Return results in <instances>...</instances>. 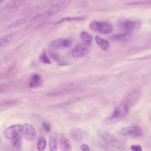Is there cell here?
I'll return each instance as SVG.
<instances>
[{
  "label": "cell",
  "mask_w": 151,
  "mask_h": 151,
  "mask_svg": "<svg viewBox=\"0 0 151 151\" xmlns=\"http://www.w3.org/2000/svg\"><path fill=\"white\" fill-rule=\"evenodd\" d=\"M18 33L17 31L13 32L1 38L0 40V47H4L8 45Z\"/></svg>",
  "instance_id": "5bb4252c"
},
{
  "label": "cell",
  "mask_w": 151,
  "mask_h": 151,
  "mask_svg": "<svg viewBox=\"0 0 151 151\" xmlns=\"http://www.w3.org/2000/svg\"><path fill=\"white\" fill-rule=\"evenodd\" d=\"M19 103L18 100L15 99H6L0 101V106L2 107H9L17 105Z\"/></svg>",
  "instance_id": "ffe728a7"
},
{
  "label": "cell",
  "mask_w": 151,
  "mask_h": 151,
  "mask_svg": "<svg viewBox=\"0 0 151 151\" xmlns=\"http://www.w3.org/2000/svg\"><path fill=\"white\" fill-rule=\"evenodd\" d=\"M85 19V18L83 17H66L62 18L59 21L56 22L55 24H59L65 21H82Z\"/></svg>",
  "instance_id": "cb8c5ba5"
},
{
  "label": "cell",
  "mask_w": 151,
  "mask_h": 151,
  "mask_svg": "<svg viewBox=\"0 0 151 151\" xmlns=\"http://www.w3.org/2000/svg\"><path fill=\"white\" fill-rule=\"evenodd\" d=\"M58 144L61 151H70L72 146L70 141L63 134H59L58 137Z\"/></svg>",
  "instance_id": "8fae6325"
},
{
  "label": "cell",
  "mask_w": 151,
  "mask_h": 151,
  "mask_svg": "<svg viewBox=\"0 0 151 151\" xmlns=\"http://www.w3.org/2000/svg\"><path fill=\"white\" fill-rule=\"evenodd\" d=\"M88 47L81 43L77 44L72 51V56L74 58H79L86 55L89 52Z\"/></svg>",
  "instance_id": "30bf717a"
},
{
  "label": "cell",
  "mask_w": 151,
  "mask_h": 151,
  "mask_svg": "<svg viewBox=\"0 0 151 151\" xmlns=\"http://www.w3.org/2000/svg\"><path fill=\"white\" fill-rule=\"evenodd\" d=\"M11 143L14 149L18 150L21 149L22 144V138L19 135L12 139Z\"/></svg>",
  "instance_id": "d6986e66"
},
{
  "label": "cell",
  "mask_w": 151,
  "mask_h": 151,
  "mask_svg": "<svg viewBox=\"0 0 151 151\" xmlns=\"http://www.w3.org/2000/svg\"><path fill=\"white\" fill-rule=\"evenodd\" d=\"M71 2V1L70 0H65L56 4L49 8L38 17L42 19L48 18L63 10Z\"/></svg>",
  "instance_id": "3957f363"
},
{
  "label": "cell",
  "mask_w": 151,
  "mask_h": 151,
  "mask_svg": "<svg viewBox=\"0 0 151 151\" xmlns=\"http://www.w3.org/2000/svg\"><path fill=\"white\" fill-rule=\"evenodd\" d=\"M79 99L80 98H77L67 100L62 102L56 105H55V107L58 108L63 107L66 105H68L70 104L73 103Z\"/></svg>",
  "instance_id": "4316f807"
},
{
  "label": "cell",
  "mask_w": 151,
  "mask_h": 151,
  "mask_svg": "<svg viewBox=\"0 0 151 151\" xmlns=\"http://www.w3.org/2000/svg\"><path fill=\"white\" fill-rule=\"evenodd\" d=\"M42 127L43 129L46 132H49L51 131V128L50 124L47 122H43Z\"/></svg>",
  "instance_id": "1f68e13d"
},
{
  "label": "cell",
  "mask_w": 151,
  "mask_h": 151,
  "mask_svg": "<svg viewBox=\"0 0 151 151\" xmlns=\"http://www.w3.org/2000/svg\"><path fill=\"white\" fill-rule=\"evenodd\" d=\"M150 121L151 122V116L150 117Z\"/></svg>",
  "instance_id": "836d02e7"
},
{
  "label": "cell",
  "mask_w": 151,
  "mask_h": 151,
  "mask_svg": "<svg viewBox=\"0 0 151 151\" xmlns=\"http://www.w3.org/2000/svg\"><path fill=\"white\" fill-rule=\"evenodd\" d=\"M140 92L137 90L132 92L127 96L124 103L129 107L137 100L140 96Z\"/></svg>",
  "instance_id": "4fadbf2b"
},
{
  "label": "cell",
  "mask_w": 151,
  "mask_h": 151,
  "mask_svg": "<svg viewBox=\"0 0 151 151\" xmlns=\"http://www.w3.org/2000/svg\"><path fill=\"white\" fill-rule=\"evenodd\" d=\"M98 134L106 144L119 151H128L127 146L123 140L103 130L98 131Z\"/></svg>",
  "instance_id": "6da1fadb"
},
{
  "label": "cell",
  "mask_w": 151,
  "mask_h": 151,
  "mask_svg": "<svg viewBox=\"0 0 151 151\" xmlns=\"http://www.w3.org/2000/svg\"><path fill=\"white\" fill-rule=\"evenodd\" d=\"M42 83V80L40 76L35 74L31 76L28 86L31 88H36L40 86Z\"/></svg>",
  "instance_id": "9a60e30c"
},
{
  "label": "cell",
  "mask_w": 151,
  "mask_h": 151,
  "mask_svg": "<svg viewBox=\"0 0 151 151\" xmlns=\"http://www.w3.org/2000/svg\"><path fill=\"white\" fill-rule=\"evenodd\" d=\"M129 108L124 103L119 105L115 109L112 114L106 119L105 123L111 125L117 122L126 115Z\"/></svg>",
  "instance_id": "7a4b0ae2"
},
{
  "label": "cell",
  "mask_w": 151,
  "mask_h": 151,
  "mask_svg": "<svg viewBox=\"0 0 151 151\" xmlns=\"http://www.w3.org/2000/svg\"><path fill=\"white\" fill-rule=\"evenodd\" d=\"M22 126V132L24 138L28 141L34 140L37 135V131L34 127L27 123L23 124Z\"/></svg>",
  "instance_id": "52a82bcc"
},
{
  "label": "cell",
  "mask_w": 151,
  "mask_h": 151,
  "mask_svg": "<svg viewBox=\"0 0 151 151\" xmlns=\"http://www.w3.org/2000/svg\"><path fill=\"white\" fill-rule=\"evenodd\" d=\"M39 59L40 61L45 64H50L51 61L48 57L45 49L43 50L39 56Z\"/></svg>",
  "instance_id": "44dd1931"
},
{
  "label": "cell",
  "mask_w": 151,
  "mask_h": 151,
  "mask_svg": "<svg viewBox=\"0 0 151 151\" xmlns=\"http://www.w3.org/2000/svg\"><path fill=\"white\" fill-rule=\"evenodd\" d=\"M121 135L135 138L141 137L143 135V132L137 126H132L123 128L119 131Z\"/></svg>",
  "instance_id": "5b68a950"
},
{
  "label": "cell",
  "mask_w": 151,
  "mask_h": 151,
  "mask_svg": "<svg viewBox=\"0 0 151 151\" xmlns=\"http://www.w3.org/2000/svg\"><path fill=\"white\" fill-rule=\"evenodd\" d=\"M49 144L50 151H57L58 136L55 132H52L50 134Z\"/></svg>",
  "instance_id": "7c38bea8"
},
{
  "label": "cell",
  "mask_w": 151,
  "mask_h": 151,
  "mask_svg": "<svg viewBox=\"0 0 151 151\" xmlns=\"http://www.w3.org/2000/svg\"><path fill=\"white\" fill-rule=\"evenodd\" d=\"M23 2L24 1H12L7 4L6 7L9 8L14 7L19 5H22Z\"/></svg>",
  "instance_id": "83f0119b"
},
{
  "label": "cell",
  "mask_w": 151,
  "mask_h": 151,
  "mask_svg": "<svg viewBox=\"0 0 151 151\" xmlns=\"http://www.w3.org/2000/svg\"><path fill=\"white\" fill-rule=\"evenodd\" d=\"M72 43L70 38H61L52 41L50 43V47L54 49H62L69 47Z\"/></svg>",
  "instance_id": "ba28073f"
},
{
  "label": "cell",
  "mask_w": 151,
  "mask_h": 151,
  "mask_svg": "<svg viewBox=\"0 0 151 151\" xmlns=\"http://www.w3.org/2000/svg\"><path fill=\"white\" fill-rule=\"evenodd\" d=\"M151 4V1H142L130 2L126 4L127 5H132L135 4Z\"/></svg>",
  "instance_id": "f546056e"
},
{
  "label": "cell",
  "mask_w": 151,
  "mask_h": 151,
  "mask_svg": "<svg viewBox=\"0 0 151 151\" xmlns=\"http://www.w3.org/2000/svg\"><path fill=\"white\" fill-rule=\"evenodd\" d=\"M71 137L75 141L80 142L83 138V134L82 130L80 129L76 128L73 129L71 132Z\"/></svg>",
  "instance_id": "ac0fdd59"
},
{
  "label": "cell",
  "mask_w": 151,
  "mask_h": 151,
  "mask_svg": "<svg viewBox=\"0 0 151 151\" xmlns=\"http://www.w3.org/2000/svg\"><path fill=\"white\" fill-rule=\"evenodd\" d=\"M27 21V19L23 17L18 19L14 21L8 26L9 28H13L19 26L25 23Z\"/></svg>",
  "instance_id": "7402d4cb"
},
{
  "label": "cell",
  "mask_w": 151,
  "mask_h": 151,
  "mask_svg": "<svg viewBox=\"0 0 151 151\" xmlns=\"http://www.w3.org/2000/svg\"><path fill=\"white\" fill-rule=\"evenodd\" d=\"M80 37L84 44L87 46L91 45L93 40L91 35L86 32L82 31L80 33Z\"/></svg>",
  "instance_id": "e0dca14e"
},
{
  "label": "cell",
  "mask_w": 151,
  "mask_h": 151,
  "mask_svg": "<svg viewBox=\"0 0 151 151\" xmlns=\"http://www.w3.org/2000/svg\"><path fill=\"white\" fill-rule=\"evenodd\" d=\"M22 126L19 124H14L7 128L5 130V134L6 137L12 139L19 135L22 132Z\"/></svg>",
  "instance_id": "9c48e42d"
},
{
  "label": "cell",
  "mask_w": 151,
  "mask_h": 151,
  "mask_svg": "<svg viewBox=\"0 0 151 151\" xmlns=\"http://www.w3.org/2000/svg\"><path fill=\"white\" fill-rule=\"evenodd\" d=\"M81 148L82 151H90L89 147L85 144H83L81 145Z\"/></svg>",
  "instance_id": "d6a6232c"
},
{
  "label": "cell",
  "mask_w": 151,
  "mask_h": 151,
  "mask_svg": "<svg viewBox=\"0 0 151 151\" xmlns=\"http://www.w3.org/2000/svg\"><path fill=\"white\" fill-rule=\"evenodd\" d=\"M95 40L98 46L103 50L106 51L109 49V43L106 39L97 36L95 37Z\"/></svg>",
  "instance_id": "2e32d148"
},
{
  "label": "cell",
  "mask_w": 151,
  "mask_h": 151,
  "mask_svg": "<svg viewBox=\"0 0 151 151\" xmlns=\"http://www.w3.org/2000/svg\"><path fill=\"white\" fill-rule=\"evenodd\" d=\"M129 34L121 33L114 34L110 37V39L112 41H116L124 40Z\"/></svg>",
  "instance_id": "603a6c76"
},
{
  "label": "cell",
  "mask_w": 151,
  "mask_h": 151,
  "mask_svg": "<svg viewBox=\"0 0 151 151\" xmlns=\"http://www.w3.org/2000/svg\"><path fill=\"white\" fill-rule=\"evenodd\" d=\"M130 148L131 151H143L142 147L139 145H132Z\"/></svg>",
  "instance_id": "4dcf8cb0"
},
{
  "label": "cell",
  "mask_w": 151,
  "mask_h": 151,
  "mask_svg": "<svg viewBox=\"0 0 151 151\" xmlns=\"http://www.w3.org/2000/svg\"><path fill=\"white\" fill-rule=\"evenodd\" d=\"M46 146V141L43 137H40L37 143V148L39 151H43L45 149Z\"/></svg>",
  "instance_id": "d4e9b609"
},
{
  "label": "cell",
  "mask_w": 151,
  "mask_h": 151,
  "mask_svg": "<svg viewBox=\"0 0 151 151\" xmlns=\"http://www.w3.org/2000/svg\"><path fill=\"white\" fill-rule=\"evenodd\" d=\"M68 91V90H63L62 91H53L47 94L48 96L49 97H56L62 95L66 93Z\"/></svg>",
  "instance_id": "f1b7e54d"
},
{
  "label": "cell",
  "mask_w": 151,
  "mask_h": 151,
  "mask_svg": "<svg viewBox=\"0 0 151 151\" xmlns=\"http://www.w3.org/2000/svg\"><path fill=\"white\" fill-rule=\"evenodd\" d=\"M89 26L90 29L105 35L110 34L113 29V25L109 22L94 20L90 22Z\"/></svg>",
  "instance_id": "277c9868"
},
{
  "label": "cell",
  "mask_w": 151,
  "mask_h": 151,
  "mask_svg": "<svg viewBox=\"0 0 151 151\" xmlns=\"http://www.w3.org/2000/svg\"><path fill=\"white\" fill-rule=\"evenodd\" d=\"M137 22L134 21L126 20L120 19L117 20L116 24L122 31V33L129 34L132 30L137 26Z\"/></svg>",
  "instance_id": "8992f818"
},
{
  "label": "cell",
  "mask_w": 151,
  "mask_h": 151,
  "mask_svg": "<svg viewBox=\"0 0 151 151\" xmlns=\"http://www.w3.org/2000/svg\"><path fill=\"white\" fill-rule=\"evenodd\" d=\"M48 53L50 58L53 60L57 62L58 64L62 62H61L58 55L52 49H49Z\"/></svg>",
  "instance_id": "484cf974"
}]
</instances>
